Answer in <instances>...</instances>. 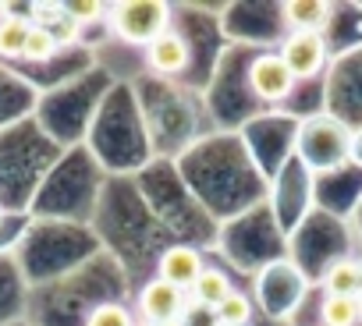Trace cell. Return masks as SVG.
<instances>
[{
	"instance_id": "obj_1",
	"label": "cell",
	"mask_w": 362,
	"mask_h": 326,
	"mask_svg": "<svg viewBox=\"0 0 362 326\" xmlns=\"http://www.w3.org/2000/svg\"><path fill=\"white\" fill-rule=\"evenodd\" d=\"M351 131L334 117H313L298 131V152L313 171H334L351 156Z\"/></svg>"
},
{
	"instance_id": "obj_2",
	"label": "cell",
	"mask_w": 362,
	"mask_h": 326,
	"mask_svg": "<svg viewBox=\"0 0 362 326\" xmlns=\"http://www.w3.org/2000/svg\"><path fill=\"white\" fill-rule=\"evenodd\" d=\"M107 22L117 40H124L132 47H149L156 36L167 32L170 11L160 0H124V4H114L107 11Z\"/></svg>"
},
{
	"instance_id": "obj_3",
	"label": "cell",
	"mask_w": 362,
	"mask_h": 326,
	"mask_svg": "<svg viewBox=\"0 0 362 326\" xmlns=\"http://www.w3.org/2000/svg\"><path fill=\"white\" fill-rule=\"evenodd\" d=\"M277 57L288 64L295 82L298 78H313L327 64V40H323V32H288V40L281 43Z\"/></svg>"
},
{
	"instance_id": "obj_4",
	"label": "cell",
	"mask_w": 362,
	"mask_h": 326,
	"mask_svg": "<svg viewBox=\"0 0 362 326\" xmlns=\"http://www.w3.org/2000/svg\"><path fill=\"white\" fill-rule=\"evenodd\" d=\"M249 89L256 99L263 103H281L291 96L295 89V75L288 71V64L277 54H263L249 64Z\"/></svg>"
},
{
	"instance_id": "obj_5",
	"label": "cell",
	"mask_w": 362,
	"mask_h": 326,
	"mask_svg": "<svg viewBox=\"0 0 362 326\" xmlns=\"http://www.w3.org/2000/svg\"><path fill=\"white\" fill-rule=\"evenodd\" d=\"M139 312L149 326H163V322H174L181 319V312H185V291L170 287L167 280L153 277L142 294H139Z\"/></svg>"
},
{
	"instance_id": "obj_6",
	"label": "cell",
	"mask_w": 362,
	"mask_h": 326,
	"mask_svg": "<svg viewBox=\"0 0 362 326\" xmlns=\"http://www.w3.org/2000/svg\"><path fill=\"white\" fill-rule=\"evenodd\" d=\"M203 270H206L203 266V255L192 245H170V248H163V255L156 262V277L167 280L177 291H192V284L199 280Z\"/></svg>"
},
{
	"instance_id": "obj_7",
	"label": "cell",
	"mask_w": 362,
	"mask_h": 326,
	"mask_svg": "<svg viewBox=\"0 0 362 326\" xmlns=\"http://www.w3.org/2000/svg\"><path fill=\"white\" fill-rule=\"evenodd\" d=\"M146 61H149V68L153 71H160V75H181L189 64H192V47H189V40H181L177 32H163V36H156L149 47H146Z\"/></svg>"
},
{
	"instance_id": "obj_8",
	"label": "cell",
	"mask_w": 362,
	"mask_h": 326,
	"mask_svg": "<svg viewBox=\"0 0 362 326\" xmlns=\"http://www.w3.org/2000/svg\"><path fill=\"white\" fill-rule=\"evenodd\" d=\"M281 11L291 32H323V25L330 22V4L323 0H288Z\"/></svg>"
},
{
	"instance_id": "obj_9",
	"label": "cell",
	"mask_w": 362,
	"mask_h": 326,
	"mask_svg": "<svg viewBox=\"0 0 362 326\" xmlns=\"http://www.w3.org/2000/svg\"><path fill=\"white\" fill-rule=\"evenodd\" d=\"M323 287L327 294H337V298H358V287H362V266L355 259H337L327 277H323Z\"/></svg>"
},
{
	"instance_id": "obj_10",
	"label": "cell",
	"mask_w": 362,
	"mask_h": 326,
	"mask_svg": "<svg viewBox=\"0 0 362 326\" xmlns=\"http://www.w3.org/2000/svg\"><path fill=\"white\" fill-rule=\"evenodd\" d=\"M231 291H235V287H231L228 273H221V270H214V266H206V270L199 273V280L192 284V298H196L203 308H210V312H217L221 301H224Z\"/></svg>"
},
{
	"instance_id": "obj_11",
	"label": "cell",
	"mask_w": 362,
	"mask_h": 326,
	"mask_svg": "<svg viewBox=\"0 0 362 326\" xmlns=\"http://www.w3.org/2000/svg\"><path fill=\"white\" fill-rule=\"evenodd\" d=\"M29 29H33V22L25 15H4V18H0V57H4V61L25 57Z\"/></svg>"
},
{
	"instance_id": "obj_12",
	"label": "cell",
	"mask_w": 362,
	"mask_h": 326,
	"mask_svg": "<svg viewBox=\"0 0 362 326\" xmlns=\"http://www.w3.org/2000/svg\"><path fill=\"white\" fill-rule=\"evenodd\" d=\"M320 322L323 326H358L362 322V298L327 294L320 305Z\"/></svg>"
},
{
	"instance_id": "obj_13",
	"label": "cell",
	"mask_w": 362,
	"mask_h": 326,
	"mask_svg": "<svg viewBox=\"0 0 362 326\" xmlns=\"http://www.w3.org/2000/svg\"><path fill=\"white\" fill-rule=\"evenodd\" d=\"M249 319H252V298L242 294V291H231L221 301V308L214 312V322L217 326H245Z\"/></svg>"
},
{
	"instance_id": "obj_14",
	"label": "cell",
	"mask_w": 362,
	"mask_h": 326,
	"mask_svg": "<svg viewBox=\"0 0 362 326\" xmlns=\"http://www.w3.org/2000/svg\"><path fill=\"white\" fill-rule=\"evenodd\" d=\"M86 326H139V322L132 319V312H128L124 305H117V301H100L96 308H89Z\"/></svg>"
},
{
	"instance_id": "obj_15",
	"label": "cell",
	"mask_w": 362,
	"mask_h": 326,
	"mask_svg": "<svg viewBox=\"0 0 362 326\" xmlns=\"http://www.w3.org/2000/svg\"><path fill=\"white\" fill-rule=\"evenodd\" d=\"M57 50H61V47H57V40H54L50 29H40V25L29 29V40H25V61H50Z\"/></svg>"
},
{
	"instance_id": "obj_16",
	"label": "cell",
	"mask_w": 362,
	"mask_h": 326,
	"mask_svg": "<svg viewBox=\"0 0 362 326\" xmlns=\"http://www.w3.org/2000/svg\"><path fill=\"white\" fill-rule=\"evenodd\" d=\"M107 4H100V0H68L64 4V15L82 29V25H93V22H103L107 18Z\"/></svg>"
},
{
	"instance_id": "obj_17",
	"label": "cell",
	"mask_w": 362,
	"mask_h": 326,
	"mask_svg": "<svg viewBox=\"0 0 362 326\" xmlns=\"http://www.w3.org/2000/svg\"><path fill=\"white\" fill-rule=\"evenodd\" d=\"M50 32H54L57 47H75V43L82 40V29H78V25H75V22L68 18V15H64V18H61V22H57V25H54Z\"/></svg>"
},
{
	"instance_id": "obj_18",
	"label": "cell",
	"mask_w": 362,
	"mask_h": 326,
	"mask_svg": "<svg viewBox=\"0 0 362 326\" xmlns=\"http://www.w3.org/2000/svg\"><path fill=\"white\" fill-rule=\"evenodd\" d=\"M351 156H358V159H362V138H358V142L351 145Z\"/></svg>"
},
{
	"instance_id": "obj_19",
	"label": "cell",
	"mask_w": 362,
	"mask_h": 326,
	"mask_svg": "<svg viewBox=\"0 0 362 326\" xmlns=\"http://www.w3.org/2000/svg\"><path fill=\"white\" fill-rule=\"evenodd\" d=\"M163 326H185V322H181V319H174V322H163Z\"/></svg>"
},
{
	"instance_id": "obj_20",
	"label": "cell",
	"mask_w": 362,
	"mask_h": 326,
	"mask_svg": "<svg viewBox=\"0 0 362 326\" xmlns=\"http://www.w3.org/2000/svg\"><path fill=\"white\" fill-rule=\"evenodd\" d=\"M358 266H362V262H358ZM358 298H362V287H358Z\"/></svg>"
},
{
	"instance_id": "obj_21",
	"label": "cell",
	"mask_w": 362,
	"mask_h": 326,
	"mask_svg": "<svg viewBox=\"0 0 362 326\" xmlns=\"http://www.w3.org/2000/svg\"><path fill=\"white\" fill-rule=\"evenodd\" d=\"M142 326H149V322H142Z\"/></svg>"
}]
</instances>
